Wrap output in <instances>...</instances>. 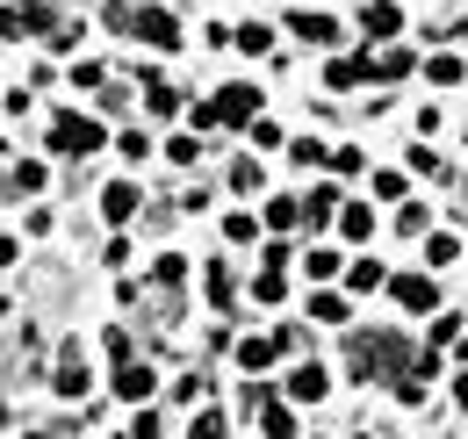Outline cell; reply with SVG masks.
<instances>
[{
    "instance_id": "1",
    "label": "cell",
    "mask_w": 468,
    "mask_h": 439,
    "mask_svg": "<svg viewBox=\"0 0 468 439\" xmlns=\"http://www.w3.org/2000/svg\"><path fill=\"white\" fill-rule=\"evenodd\" d=\"M51 152H58V159H87V152H101V123L65 109L58 123H51Z\"/></svg>"
},
{
    "instance_id": "2",
    "label": "cell",
    "mask_w": 468,
    "mask_h": 439,
    "mask_svg": "<svg viewBox=\"0 0 468 439\" xmlns=\"http://www.w3.org/2000/svg\"><path fill=\"white\" fill-rule=\"evenodd\" d=\"M137 44H152V51H180V22L166 7H137Z\"/></svg>"
},
{
    "instance_id": "3",
    "label": "cell",
    "mask_w": 468,
    "mask_h": 439,
    "mask_svg": "<svg viewBox=\"0 0 468 439\" xmlns=\"http://www.w3.org/2000/svg\"><path fill=\"white\" fill-rule=\"evenodd\" d=\"M217 123H260V87H224L217 94Z\"/></svg>"
},
{
    "instance_id": "4",
    "label": "cell",
    "mask_w": 468,
    "mask_h": 439,
    "mask_svg": "<svg viewBox=\"0 0 468 439\" xmlns=\"http://www.w3.org/2000/svg\"><path fill=\"white\" fill-rule=\"evenodd\" d=\"M360 29H367V44H389V37L404 29V15H397V0H367V15H360Z\"/></svg>"
},
{
    "instance_id": "5",
    "label": "cell",
    "mask_w": 468,
    "mask_h": 439,
    "mask_svg": "<svg viewBox=\"0 0 468 439\" xmlns=\"http://www.w3.org/2000/svg\"><path fill=\"white\" fill-rule=\"evenodd\" d=\"M51 382H58V396H87L94 375H87V353H80V346H65V353H58V375H51Z\"/></svg>"
},
{
    "instance_id": "6",
    "label": "cell",
    "mask_w": 468,
    "mask_h": 439,
    "mask_svg": "<svg viewBox=\"0 0 468 439\" xmlns=\"http://www.w3.org/2000/svg\"><path fill=\"white\" fill-rule=\"evenodd\" d=\"M152 389H159V375H152L144 360H122V368H116V396H122V403H144Z\"/></svg>"
},
{
    "instance_id": "7",
    "label": "cell",
    "mask_w": 468,
    "mask_h": 439,
    "mask_svg": "<svg viewBox=\"0 0 468 439\" xmlns=\"http://www.w3.org/2000/svg\"><path fill=\"white\" fill-rule=\"evenodd\" d=\"M367 72H375V65H367V51H360V58H332V65H324V87H332V94H353Z\"/></svg>"
},
{
    "instance_id": "8",
    "label": "cell",
    "mask_w": 468,
    "mask_h": 439,
    "mask_svg": "<svg viewBox=\"0 0 468 439\" xmlns=\"http://www.w3.org/2000/svg\"><path fill=\"white\" fill-rule=\"evenodd\" d=\"M289 29L303 37V44H339V22H332V15H317V7H303V15H289Z\"/></svg>"
},
{
    "instance_id": "9",
    "label": "cell",
    "mask_w": 468,
    "mask_h": 439,
    "mask_svg": "<svg viewBox=\"0 0 468 439\" xmlns=\"http://www.w3.org/2000/svg\"><path fill=\"white\" fill-rule=\"evenodd\" d=\"M339 209H346V202H339V187H310L303 223H310V230H324V223H339Z\"/></svg>"
},
{
    "instance_id": "10",
    "label": "cell",
    "mask_w": 468,
    "mask_h": 439,
    "mask_svg": "<svg viewBox=\"0 0 468 439\" xmlns=\"http://www.w3.org/2000/svg\"><path fill=\"white\" fill-rule=\"evenodd\" d=\"M101 217H109V223L137 217V187H130V180H109V187H101Z\"/></svg>"
},
{
    "instance_id": "11",
    "label": "cell",
    "mask_w": 468,
    "mask_h": 439,
    "mask_svg": "<svg viewBox=\"0 0 468 439\" xmlns=\"http://www.w3.org/2000/svg\"><path fill=\"white\" fill-rule=\"evenodd\" d=\"M324 389H332V375H324L317 360H303V368H295V375H289V396H295V403H317Z\"/></svg>"
},
{
    "instance_id": "12",
    "label": "cell",
    "mask_w": 468,
    "mask_h": 439,
    "mask_svg": "<svg viewBox=\"0 0 468 439\" xmlns=\"http://www.w3.org/2000/svg\"><path fill=\"white\" fill-rule=\"evenodd\" d=\"M397 303H404V310H432V303H440V288H432L425 274H404V281H397Z\"/></svg>"
},
{
    "instance_id": "13",
    "label": "cell",
    "mask_w": 468,
    "mask_h": 439,
    "mask_svg": "<svg viewBox=\"0 0 468 439\" xmlns=\"http://www.w3.org/2000/svg\"><path fill=\"white\" fill-rule=\"evenodd\" d=\"M274 353H282V338H238V368H245V375H260Z\"/></svg>"
},
{
    "instance_id": "14",
    "label": "cell",
    "mask_w": 468,
    "mask_h": 439,
    "mask_svg": "<svg viewBox=\"0 0 468 439\" xmlns=\"http://www.w3.org/2000/svg\"><path fill=\"white\" fill-rule=\"evenodd\" d=\"M144 109H152V115H174V109H180V94L159 80V72H144Z\"/></svg>"
},
{
    "instance_id": "15",
    "label": "cell",
    "mask_w": 468,
    "mask_h": 439,
    "mask_svg": "<svg viewBox=\"0 0 468 439\" xmlns=\"http://www.w3.org/2000/svg\"><path fill=\"white\" fill-rule=\"evenodd\" d=\"M310 317H317V325H346V295L317 288V295H310Z\"/></svg>"
},
{
    "instance_id": "16",
    "label": "cell",
    "mask_w": 468,
    "mask_h": 439,
    "mask_svg": "<svg viewBox=\"0 0 468 439\" xmlns=\"http://www.w3.org/2000/svg\"><path fill=\"white\" fill-rule=\"evenodd\" d=\"M339 230H346V238H375V209H367V202H346V209H339Z\"/></svg>"
},
{
    "instance_id": "17",
    "label": "cell",
    "mask_w": 468,
    "mask_h": 439,
    "mask_svg": "<svg viewBox=\"0 0 468 439\" xmlns=\"http://www.w3.org/2000/svg\"><path fill=\"white\" fill-rule=\"evenodd\" d=\"M303 267H310V281H332L339 267H346V260H339L332 245H310V252H303Z\"/></svg>"
},
{
    "instance_id": "18",
    "label": "cell",
    "mask_w": 468,
    "mask_h": 439,
    "mask_svg": "<svg viewBox=\"0 0 468 439\" xmlns=\"http://www.w3.org/2000/svg\"><path fill=\"white\" fill-rule=\"evenodd\" d=\"M202 281H209V303H217V310H231V295H238V288H231V267H224V260H209V274H202Z\"/></svg>"
},
{
    "instance_id": "19",
    "label": "cell",
    "mask_w": 468,
    "mask_h": 439,
    "mask_svg": "<svg viewBox=\"0 0 468 439\" xmlns=\"http://www.w3.org/2000/svg\"><path fill=\"white\" fill-rule=\"evenodd\" d=\"M238 51H274V29H267V22H238Z\"/></svg>"
},
{
    "instance_id": "20",
    "label": "cell",
    "mask_w": 468,
    "mask_h": 439,
    "mask_svg": "<svg viewBox=\"0 0 468 439\" xmlns=\"http://www.w3.org/2000/svg\"><path fill=\"white\" fill-rule=\"evenodd\" d=\"M224 238H231V245H252V238H260V217H252V209H231V217H224Z\"/></svg>"
},
{
    "instance_id": "21",
    "label": "cell",
    "mask_w": 468,
    "mask_h": 439,
    "mask_svg": "<svg viewBox=\"0 0 468 439\" xmlns=\"http://www.w3.org/2000/svg\"><path fill=\"white\" fill-rule=\"evenodd\" d=\"M260 433L267 439H295V418L282 411V403H267V411H260Z\"/></svg>"
},
{
    "instance_id": "22",
    "label": "cell",
    "mask_w": 468,
    "mask_h": 439,
    "mask_svg": "<svg viewBox=\"0 0 468 439\" xmlns=\"http://www.w3.org/2000/svg\"><path fill=\"white\" fill-rule=\"evenodd\" d=\"M346 288H353V295H367V288H382V267H375V260H353V267H346Z\"/></svg>"
},
{
    "instance_id": "23",
    "label": "cell",
    "mask_w": 468,
    "mask_h": 439,
    "mask_svg": "<svg viewBox=\"0 0 468 439\" xmlns=\"http://www.w3.org/2000/svg\"><path fill=\"white\" fill-rule=\"evenodd\" d=\"M267 223H274V230H295V223H303V202L274 195V202H267Z\"/></svg>"
},
{
    "instance_id": "24",
    "label": "cell",
    "mask_w": 468,
    "mask_h": 439,
    "mask_svg": "<svg viewBox=\"0 0 468 439\" xmlns=\"http://www.w3.org/2000/svg\"><path fill=\"white\" fill-rule=\"evenodd\" d=\"M116 152H122L130 166H144V159H152V137H144V130H122V137H116Z\"/></svg>"
},
{
    "instance_id": "25",
    "label": "cell",
    "mask_w": 468,
    "mask_h": 439,
    "mask_svg": "<svg viewBox=\"0 0 468 439\" xmlns=\"http://www.w3.org/2000/svg\"><path fill=\"white\" fill-rule=\"evenodd\" d=\"M375 65V80H404L410 72V51H382V58H367Z\"/></svg>"
},
{
    "instance_id": "26",
    "label": "cell",
    "mask_w": 468,
    "mask_h": 439,
    "mask_svg": "<svg viewBox=\"0 0 468 439\" xmlns=\"http://www.w3.org/2000/svg\"><path fill=\"white\" fill-rule=\"evenodd\" d=\"M282 288H289L282 267H260V281H252V295H260V303H282Z\"/></svg>"
},
{
    "instance_id": "27",
    "label": "cell",
    "mask_w": 468,
    "mask_h": 439,
    "mask_svg": "<svg viewBox=\"0 0 468 439\" xmlns=\"http://www.w3.org/2000/svg\"><path fill=\"white\" fill-rule=\"evenodd\" d=\"M260 180H267V173H260V159H238V166H231V187H238V195H252Z\"/></svg>"
},
{
    "instance_id": "28",
    "label": "cell",
    "mask_w": 468,
    "mask_h": 439,
    "mask_svg": "<svg viewBox=\"0 0 468 439\" xmlns=\"http://www.w3.org/2000/svg\"><path fill=\"white\" fill-rule=\"evenodd\" d=\"M152 274L166 281V288H180V281H187V260H180V252H159V267H152Z\"/></svg>"
},
{
    "instance_id": "29",
    "label": "cell",
    "mask_w": 468,
    "mask_h": 439,
    "mask_svg": "<svg viewBox=\"0 0 468 439\" xmlns=\"http://www.w3.org/2000/svg\"><path fill=\"white\" fill-rule=\"evenodd\" d=\"M37 187H44V166L22 159V166H15V195H37Z\"/></svg>"
},
{
    "instance_id": "30",
    "label": "cell",
    "mask_w": 468,
    "mask_h": 439,
    "mask_svg": "<svg viewBox=\"0 0 468 439\" xmlns=\"http://www.w3.org/2000/svg\"><path fill=\"white\" fill-rule=\"evenodd\" d=\"M289 159H295V166H317V159H332V145H317V137H303V145H289Z\"/></svg>"
},
{
    "instance_id": "31",
    "label": "cell",
    "mask_w": 468,
    "mask_h": 439,
    "mask_svg": "<svg viewBox=\"0 0 468 439\" xmlns=\"http://www.w3.org/2000/svg\"><path fill=\"white\" fill-rule=\"evenodd\" d=\"M166 159H174V166H195V159H202V145H195V137H166Z\"/></svg>"
},
{
    "instance_id": "32",
    "label": "cell",
    "mask_w": 468,
    "mask_h": 439,
    "mask_svg": "<svg viewBox=\"0 0 468 439\" xmlns=\"http://www.w3.org/2000/svg\"><path fill=\"white\" fill-rule=\"evenodd\" d=\"M187 439H224V411H202V418H195V433Z\"/></svg>"
},
{
    "instance_id": "33",
    "label": "cell",
    "mask_w": 468,
    "mask_h": 439,
    "mask_svg": "<svg viewBox=\"0 0 468 439\" xmlns=\"http://www.w3.org/2000/svg\"><path fill=\"white\" fill-rule=\"evenodd\" d=\"M425 72H432V80H440V87H454V80H462V58H432V65H425Z\"/></svg>"
},
{
    "instance_id": "34",
    "label": "cell",
    "mask_w": 468,
    "mask_h": 439,
    "mask_svg": "<svg viewBox=\"0 0 468 439\" xmlns=\"http://www.w3.org/2000/svg\"><path fill=\"white\" fill-rule=\"evenodd\" d=\"M454 252H462V245H454V238H447V230H440V238H432V245H425V260H432V267H447V260H454Z\"/></svg>"
},
{
    "instance_id": "35",
    "label": "cell",
    "mask_w": 468,
    "mask_h": 439,
    "mask_svg": "<svg viewBox=\"0 0 468 439\" xmlns=\"http://www.w3.org/2000/svg\"><path fill=\"white\" fill-rule=\"evenodd\" d=\"M101 346H109V360H116V368H122V360H130V331H122V325L109 331V338H101Z\"/></svg>"
},
{
    "instance_id": "36",
    "label": "cell",
    "mask_w": 468,
    "mask_h": 439,
    "mask_svg": "<svg viewBox=\"0 0 468 439\" xmlns=\"http://www.w3.org/2000/svg\"><path fill=\"white\" fill-rule=\"evenodd\" d=\"M454 403H462V411H468V375H462V382H454Z\"/></svg>"
},
{
    "instance_id": "37",
    "label": "cell",
    "mask_w": 468,
    "mask_h": 439,
    "mask_svg": "<svg viewBox=\"0 0 468 439\" xmlns=\"http://www.w3.org/2000/svg\"><path fill=\"white\" fill-rule=\"evenodd\" d=\"M22 439H44V433H22Z\"/></svg>"
},
{
    "instance_id": "38",
    "label": "cell",
    "mask_w": 468,
    "mask_h": 439,
    "mask_svg": "<svg viewBox=\"0 0 468 439\" xmlns=\"http://www.w3.org/2000/svg\"><path fill=\"white\" fill-rule=\"evenodd\" d=\"M0 317H7V303H0Z\"/></svg>"
},
{
    "instance_id": "39",
    "label": "cell",
    "mask_w": 468,
    "mask_h": 439,
    "mask_svg": "<svg viewBox=\"0 0 468 439\" xmlns=\"http://www.w3.org/2000/svg\"><path fill=\"white\" fill-rule=\"evenodd\" d=\"M0 425H7V411H0Z\"/></svg>"
},
{
    "instance_id": "40",
    "label": "cell",
    "mask_w": 468,
    "mask_h": 439,
    "mask_svg": "<svg viewBox=\"0 0 468 439\" xmlns=\"http://www.w3.org/2000/svg\"><path fill=\"white\" fill-rule=\"evenodd\" d=\"M0 152H7V145H0Z\"/></svg>"
}]
</instances>
